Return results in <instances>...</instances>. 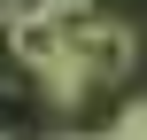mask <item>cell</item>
Segmentation results:
<instances>
[{
  "label": "cell",
  "instance_id": "5b68a950",
  "mask_svg": "<svg viewBox=\"0 0 147 140\" xmlns=\"http://www.w3.org/2000/svg\"><path fill=\"white\" fill-rule=\"evenodd\" d=\"M54 140H101V132H54Z\"/></svg>",
  "mask_w": 147,
  "mask_h": 140
},
{
  "label": "cell",
  "instance_id": "277c9868",
  "mask_svg": "<svg viewBox=\"0 0 147 140\" xmlns=\"http://www.w3.org/2000/svg\"><path fill=\"white\" fill-rule=\"evenodd\" d=\"M31 8H54V16H85L93 0H31Z\"/></svg>",
  "mask_w": 147,
  "mask_h": 140
},
{
  "label": "cell",
  "instance_id": "8992f818",
  "mask_svg": "<svg viewBox=\"0 0 147 140\" xmlns=\"http://www.w3.org/2000/svg\"><path fill=\"white\" fill-rule=\"evenodd\" d=\"M8 8H16V0H0V23H8Z\"/></svg>",
  "mask_w": 147,
  "mask_h": 140
},
{
  "label": "cell",
  "instance_id": "3957f363",
  "mask_svg": "<svg viewBox=\"0 0 147 140\" xmlns=\"http://www.w3.org/2000/svg\"><path fill=\"white\" fill-rule=\"evenodd\" d=\"M140 132H147V117H140V101H124V109H116V125H109L101 140H140Z\"/></svg>",
  "mask_w": 147,
  "mask_h": 140
},
{
  "label": "cell",
  "instance_id": "7a4b0ae2",
  "mask_svg": "<svg viewBox=\"0 0 147 140\" xmlns=\"http://www.w3.org/2000/svg\"><path fill=\"white\" fill-rule=\"evenodd\" d=\"M0 39H8L16 70H39V62H54V55H62V16H54V8L16 0V8H8V23H0Z\"/></svg>",
  "mask_w": 147,
  "mask_h": 140
},
{
  "label": "cell",
  "instance_id": "6da1fadb",
  "mask_svg": "<svg viewBox=\"0 0 147 140\" xmlns=\"http://www.w3.org/2000/svg\"><path fill=\"white\" fill-rule=\"evenodd\" d=\"M62 55L85 70V86H124L140 62V39H132V23H101L85 8V16H62Z\"/></svg>",
  "mask_w": 147,
  "mask_h": 140
},
{
  "label": "cell",
  "instance_id": "52a82bcc",
  "mask_svg": "<svg viewBox=\"0 0 147 140\" xmlns=\"http://www.w3.org/2000/svg\"><path fill=\"white\" fill-rule=\"evenodd\" d=\"M0 140H8V132H0Z\"/></svg>",
  "mask_w": 147,
  "mask_h": 140
}]
</instances>
